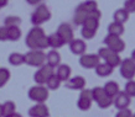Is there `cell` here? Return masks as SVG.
<instances>
[{
  "label": "cell",
  "instance_id": "obj_1",
  "mask_svg": "<svg viewBox=\"0 0 135 117\" xmlns=\"http://www.w3.org/2000/svg\"><path fill=\"white\" fill-rule=\"evenodd\" d=\"M25 45L30 49H40L45 51L49 48L47 36L45 35V31L41 26H33L30 30L26 37H25Z\"/></svg>",
  "mask_w": 135,
  "mask_h": 117
},
{
  "label": "cell",
  "instance_id": "obj_2",
  "mask_svg": "<svg viewBox=\"0 0 135 117\" xmlns=\"http://www.w3.org/2000/svg\"><path fill=\"white\" fill-rule=\"evenodd\" d=\"M51 11L45 4H38L35 11L31 14V24L33 26H41L47 21L51 20Z\"/></svg>",
  "mask_w": 135,
  "mask_h": 117
},
{
  "label": "cell",
  "instance_id": "obj_3",
  "mask_svg": "<svg viewBox=\"0 0 135 117\" xmlns=\"http://www.w3.org/2000/svg\"><path fill=\"white\" fill-rule=\"evenodd\" d=\"M46 63V53L40 49H30L25 54V64L38 68Z\"/></svg>",
  "mask_w": 135,
  "mask_h": 117
},
{
  "label": "cell",
  "instance_id": "obj_4",
  "mask_svg": "<svg viewBox=\"0 0 135 117\" xmlns=\"http://www.w3.org/2000/svg\"><path fill=\"white\" fill-rule=\"evenodd\" d=\"M50 90L46 88L45 85H35L32 88H30L27 96L30 100H32L33 102H46V100L49 99Z\"/></svg>",
  "mask_w": 135,
  "mask_h": 117
},
{
  "label": "cell",
  "instance_id": "obj_5",
  "mask_svg": "<svg viewBox=\"0 0 135 117\" xmlns=\"http://www.w3.org/2000/svg\"><path fill=\"white\" fill-rule=\"evenodd\" d=\"M52 74H55V68L45 63L44 65L38 67L35 74H33V80L37 85H45L47 79H49Z\"/></svg>",
  "mask_w": 135,
  "mask_h": 117
},
{
  "label": "cell",
  "instance_id": "obj_6",
  "mask_svg": "<svg viewBox=\"0 0 135 117\" xmlns=\"http://www.w3.org/2000/svg\"><path fill=\"white\" fill-rule=\"evenodd\" d=\"M103 42H104V46H107L108 48H110L112 51H114L117 53H122L125 49V42L122 40V36L108 33L104 37Z\"/></svg>",
  "mask_w": 135,
  "mask_h": 117
},
{
  "label": "cell",
  "instance_id": "obj_7",
  "mask_svg": "<svg viewBox=\"0 0 135 117\" xmlns=\"http://www.w3.org/2000/svg\"><path fill=\"white\" fill-rule=\"evenodd\" d=\"M119 70H120V75L127 79H134L135 77V62L131 58H124L122 59L120 64H119Z\"/></svg>",
  "mask_w": 135,
  "mask_h": 117
},
{
  "label": "cell",
  "instance_id": "obj_8",
  "mask_svg": "<svg viewBox=\"0 0 135 117\" xmlns=\"http://www.w3.org/2000/svg\"><path fill=\"white\" fill-rule=\"evenodd\" d=\"M92 104H93V100H92L90 89H82L77 100V107L81 111H88L92 107Z\"/></svg>",
  "mask_w": 135,
  "mask_h": 117
},
{
  "label": "cell",
  "instance_id": "obj_9",
  "mask_svg": "<svg viewBox=\"0 0 135 117\" xmlns=\"http://www.w3.org/2000/svg\"><path fill=\"white\" fill-rule=\"evenodd\" d=\"M99 62L100 59L98 54L94 53H83L82 56H79V65L84 69H94Z\"/></svg>",
  "mask_w": 135,
  "mask_h": 117
},
{
  "label": "cell",
  "instance_id": "obj_10",
  "mask_svg": "<svg viewBox=\"0 0 135 117\" xmlns=\"http://www.w3.org/2000/svg\"><path fill=\"white\" fill-rule=\"evenodd\" d=\"M56 32L58 33V36L61 37L65 45H68L71 41L74 38V33H73V27L71 26L68 22H63L57 27V31Z\"/></svg>",
  "mask_w": 135,
  "mask_h": 117
},
{
  "label": "cell",
  "instance_id": "obj_11",
  "mask_svg": "<svg viewBox=\"0 0 135 117\" xmlns=\"http://www.w3.org/2000/svg\"><path fill=\"white\" fill-rule=\"evenodd\" d=\"M29 116L30 117H49L50 110L46 106L45 102H36L33 106L29 109Z\"/></svg>",
  "mask_w": 135,
  "mask_h": 117
},
{
  "label": "cell",
  "instance_id": "obj_12",
  "mask_svg": "<svg viewBox=\"0 0 135 117\" xmlns=\"http://www.w3.org/2000/svg\"><path fill=\"white\" fill-rule=\"evenodd\" d=\"M130 102H131V97L129 95H127L124 91H122V90L113 97V105L115 106L117 110L127 109V107H129Z\"/></svg>",
  "mask_w": 135,
  "mask_h": 117
},
{
  "label": "cell",
  "instance_id": "obj_13",
  "mask_svg": "<svg viewBox=\"0 0 135 117\" xmlns=\"http://www.w3.org/2000/svg\"><path fill=\"white\" fill-rule=\"evenodd\" d=\"M86 79L81 75H76V77H71L67 81H65V86L70 90H81L86 88Z\"/></svg>",
  "mask_w": 135,
  "mask_h": 117
},
{
  "label": "cell",
  "instance_id": "obj_14",
  "mask_svg": "<svg viewBox=\"0 0 135 117\" xmlns=\"http://www.w3.org/2000/svg\"><path fill=\"white\" fill-rule=\"evenodd\" d=\"M68 47H70V51L72 54L74 56H82L83 53H86L87 51V45L83 40H79V38H73L68 43Z\"/></svg>",
  "mask_w": 135,
  "mask_h": 117
},
{
  "label": "cell",
  "instance_id": "obj_15",
  "mask_svg": "<svg viewBox=\"0 0 135 117\" xmlns=\"http://www.w3.org/2000/svg\"><path fill=\"white\" fill-rule=\"evenodd\" d=\"M56 70H55V74L57 75V78L62 83L67 81L71 78V74H72V69L68 64H58L56 67Z\"/></svg>",
  "mask_w": 135,
  "mask_h": 117
},
{
  "label": "cell",
  "instance_id": "obj_16",
  "mask_svg": "<svg viewBox=\"0 0 135 117\" xmlns=\"http://www.w3.org/2000/svg\"><path fill=\"white\" fill-rule=\"evenodd\" d=\"M113 70H114V68L110 67V65L108 64V63H105V62H99L98 64L95 65V68H94L95 74L100 78H107V77H109V75H112V74H113Z\"/></svg>",
  "mask_w": 135,
  "mask_h": 117
},
{
  "label": "cell",
  "instance_id": "obj_17",
  "mask_svg": "<svg viewBox=\"0 0 135 117\" xmlns=\"http://www.w3.org/2000/svg\"><path fill=\"white\" fill-rule=\"evenodd\" d=\"M87 17H88V12L83 9V6L81 4L78 5L76 10H74V15H73V22L77 26H82V24L84 22Z\"/></svg>",
  "mask_w": 135,
  "mask_h": 117
},
{
  "label": "cell",
  "instance_id": "obj_18",
  "mask_svg": "<svg viewBox=\"0 0 135 117\" xmlns=\"http://www.w3.org/2000/svg\"><path fill=\"white\" fill-rule=\"evenodd\" d=\"M47 42H49V48L52 49H58L65 46V42H63L61 37L58 36L57 32H53L51 35H49L47 36Z\"/></svg>",
  "mask_w": 135,
  "mask_h": 117
},
{
  "label": "cell",
  "instance_id": "obj_19",
  "mask_svg": "<svg viewBox=\"0 0 135 117\" xmlns=\"http://www.w3.org/2000/svg\"><path fill=\"white\" fill-rule=\"evenodd\" d=\"M46 63L53 68H56L58 64H61V54L58 53V51L52 49L49 53H46Z\"/></svg>",
  "mask_w": 135,
  "mask_h": 117
},
{
  "label": "cell",
  "instance_id": "obj_20",
  "mask_svg": "<svg viewBox=\"0 0 135 117\" xmlns=\"http://www.w3.org/2000/svg\"><path fill=\"white\" fill-rule=\"evenodd\" d=\"M103 89H104V93L110 97H114L120 91L119 84L117 81H107L105 84H104V86H103Z\"/></svg>",
  "mask_w": 135,
  "mask_h": 117
},
{
  "label": "cell",
  "instance_id": "obj_21",
  "mask_svg": "<svg viewBox=\"0 0 135 117\" xmlns=\"http://www.w3.org/2000/svg\"><path fill=\"white\" fill-rule=\"evenodd\" d=\"M129 16H130V14H129L124 8H120V9H117L114 11V14H113V20L124 25L128 20H129Z\"/></svg>",
  "mask_w": 135,
  "mask_h": 117
},
{
  "label": "cell",
  "instance_id": "obj_22",
  "mask_svg": "<svg viewBox=\"0 0 135 117\" xmlns=\"http://www.w3.org/2000/svg\"><path fill=\"white\" fill-rule=\"evenodd\" d=\"M9 63L12 65V67H19V65L25 64V54L19 52H12L10 53V56L8 58Z\"/></svg>",
  "mask_w": 135,
  "mask_h": 117
},
{
  "label": "cell",
  "instance_id": "obj_23",
  "mask_svg": "<svg viewBox=\"0 0 135 117\" xmlns=\"http://www.w3.org/2000/svg\"><path fill=\"white\" fill-rule=\"evenodd\" d=\"M104 62L108 63V64L110 65V67H113V68H117V67H119L120 62H122L120 53H117V52H114V51H110V53L105 57Z\"/></svg>",
  "mask_w": 135,
  "mask_h": 117
},
{
  "label": "cell",
  "instance_id": "obj_24",
  "mask_svg": "<svg viewBox=\"0 0 135 117\" xmlns=\"http://www.w3.org/2000/svg\"><path fill=\"white\" fill-rule=\"evenodd\" d=\"M125 31L124 28V25L120 24V22H117V21H113L108 25V33H112V35H117V36H122Z\"/></svg>",
  "mask_w": 135,
  "mask_h": 117
},
{
  "label": "cell",
  "instance_id": "obj_25",
  "mask_svg": "<svg viewBox=\"0 0 135 117\" xmlns=\"http://www.w3.org/2000/svg\"><path fill=\"white\" fill-rule=\"evenodd\" d=\"M61 84H62V81L57 78V75H56V74H52V75H51V77L47 79V81H46L45 86H46V88H47L49 90H53V91H55V90L60 89Z\"/></svg>",
  "mask_w": 135,
  "mask_h": 117
},
{
  "label": "cell",
  "instance_id": "obj_26",
  "mask_svg": "<svg viewBox=\"0 0 135 117\" xmlns=\"http://www.w3.org/2000/svg\"><path fill=\"white\" fill-rule=\"evenodd\" d=\"M22 36L21 33V30L19 26H11V27H8V40L9 41H19Z\"/></svg>",
  "mask_w": 135,
  "mask_h": 117
},
{
  "label": "cell",
  "instance_id": "obj_27",
  "mask_svg": "<svg viewBox=\"0 0 135 117\" xmlns=\"http://www.w3.org/2000/svg\"><path fill=\"white\" fill-rule=\"evenodd\" d=\"M1 110H3V117H8L10 113L16 111V105L12 101H5L4 104H1Z\"/></svg>",
  "mask_w": 135,
  "mask_h": 117
},
{
  "label": "cell",
  "instance_id": "obj_28",
  "mask_svg": "<svg viewBox=\"0 0 135 117\" xmlns=\"http://www.w3.org/2000/svg\"><path fill=\"white\" fill-rule=\"evenodd\" d=\"M95 104L98 105V107L99 109H108V107H110L112 105H113V97H110V96H108V95H103L99 100H97L95 101Z\"/></svg>",
  "mask_w": 135,
  "mask_h": 117
},
{
  "label": "cell",
  "instance_id": "obj_29",
  "mask_svg": "<svg viewBox=\"0 0 135 117\" xmlns=\"http://www.w3.org/2000/svg\"><path fill=\"white\" fill-rule=\"evenodd\" d=\"M10 70L8 68H0V88H3L8 84V81L10 80Z\"/></svg>",
  "mask_w": 135,
  "mask_h": 117
},
{
  "label": "cell",
  "instance_id": "obj_30",
  "mask_svg": "<svg viewBox=\"0 0 135 117\" xmlns=\"http://www.w3.org/2000/svg\"><path fill=\"white\" fill-rule=\"evenodd\" d=\"M82 26H84V27H87V28H90V30H94V31H97L98 27H99V20L94 19V17L88 16L86 20H84V22L82 24Z\"/></svg>",
  "mask_w": 135,
  "mask_h": 117
},
{
  "label": "cell",
  "instance_id": "obj_31",
  "mask_svg": "<svg viewBox=\"0 0 135 117\" xmlns=\"http://www.w3.org/2000/svg\"><path fill=\"white\" fill-rule=\"evenodd\" d=\"M21 24V19L19 16H14V15H10V16H6L4 20V26L6 27H11V26H20Z\"/></svg>",
  "mask_w": 135,
  "mask_h": 117
},
{
  "label": "cell",
  "instance_id": "obj_32",
  "mask_svg": "<svg viewBox=\"0 0 135 117\" xmlns=\"http://www.w3.org/2000/svg\"><path fill=\"white\" fill-rule=\"evenodd\" d=\"M123 91L130 97H135V80H133V79L128 80Z\"/></svg>",
  "mask_w": 135,
  "mask_h": 117
},
{
  "label": "cell",
  "instance_id": "obj_33",
  "mask_svg": "<svg viewBox=\"0 0 135 117\" xmlns=\"http://www.w3.org/2000/svg\"><path fill=\"white\" fill-rule=\"evenodd\" d=\"M90 93H92V100H93L94 102H95L97 100H99L103 95H105L103 86H95V88H93V89H90Z\"/></svg>",
  "mask_w": 135,
  "mask_h": 117
},
{
  "label": "cell",
  "instance_id": "obj_34",
  "mask_svg": "<svg viewBox=\"0 0 135 117\" xmlns=\"http://www.w3.org/2000/svg\"><path fill=\"white\" fill-rule=\"evenodd\" d=\"M81 5H82L83 9H84L88 14H89L90 11L95 10V9H98V4H97V1H95V0H86V1L81 3Z\"/></svg>",
  "mask_w": 135,
  "mask_h": 117
},
{
  "label": "cell",
  "instance_id": "obj_35",
  "mask_svg": "<svg viewBox=\"0 0 135 117\" xmlns=\"http://www.w3.org/2000/svg\"><path fill=\"white\" fill-rule=\"evenodd\" d=\"M95 35H97V31H94V30L87 28V27H84V26H82V28H81V36H82L84 40H92V38H94Z\"/></svg>",
  "mask_w": 135,
  "mask_h": 117
},
{
  "label": "cell",
  "instance_id": "obj_36",
  "mask_svg": "<svg viewBox=\"0 0 135 117\" xmlns=\"http://www.w3.org/2000/svg\"><path fill=\"white\" fill-rule=\"evenodd\" d=\"M123 8L125 9L129 14H134L135 12V0H125Z\"/></svg>",
  "mask_w": 135,
  "mask_h": 117
},
{
  "label": "cell",
  "instance_id": "obj_37",
  "mask_svg": "<svg viewBox=\"0 0 135 117\" xmlns=\"http://www.w3.org/2000/svg\"><path fill=\"white\" fill-rule=\"evenodd\" d=\"M133 116V112L130 110L128 109H122V110H118V112L115 115V117H131Z\"/></svg>",
  "mask_w": 135,
  "mask_h": 117
},
{
  "label": "cell",
  "instance_id": "obj_38",
  "mask_svg": "<svg viewBox=\"0 0 135 117\" xmlns=\"http://www.w3.org/2000/svg\"><path fill=\"white\" fill-rule=\"evenodd\" d=\"M0 41H1V42L9 41L8 40V27H6V26H1V27H0Z\"/></svg>",
  "mask_w": 135,
  "mask_h": 117
},
{
  "label": "cell",
  "instance_id": "obj_39",
  "mask_svg": "<svg viewBox=\"0 0 135 117\" xmlns=\"http://www.w3.org/2000/svg\"><path fill=\"white\" fill-rule=\"evenodd\" d=\"M41 1L42 0H26V3L29 5H38L41 4Z\"/></svg>",
  "mask_w": 135,
  "mask_h": 117
},
{
  "label": "cell",
  "instance_id": "obj_40",
  "mask_svg": "<svg viewBox=\"0 0 135 117\" xmlns=\"http://www.w3.org/2000/svg\"><path fill=\"white\" fill-rule=\"evenodd\" d=\"M8 117H22V115H21V113H19V112H16V111H15V112L10 113V115H9Z\"/></svg>",
  "mask_w": 135,
  "mask_h": 117
},
{
  "label": "cell",
  "instance_id": "obj_41",
  "mask_svg": "<svg viewBox=\"0 0 135 117\" xmlns=\"http://www.w3.org/2000/svg\"><path fill=\"white\" fill-rule=\"evenodd\" d=\"M8 5V0H0V8H4Z\"/></svg>",
  "mask_w": 135,
  "mask_h": 117
},
{
  "label": "cell",
  "instance_id": "obj_42",
  "mask_svg": "<svg viewBox=\"0 0 135 117\" xmlns=\"http://www.w3.org/2000/svg\"><path fill=\"white\" fill-rule=\"evenodd\" d=\"M130 58H131V59H133V61L135 62V48L133 49V52H131V57H130Z\"/></svg>",
  "mask_w": 135,
  "mask_h": 117
},
{
  "label": "cell",
  "instance_id": "obj_43",
  "mask_svg": "<svg viewBox=\"0 0 135 117\" xmlns=\"http://www.w3.org/2000/svg\"><path fill=\"white\" fill-rule=\"evenodd\" d=\"M0 117H3V110H1V104H0Z\"/></svg>",
  "mask_w": 135,
  "mask_h": 117
},
{
  "label": "cell",
  "instance_id": "obj_44",
  "mask_svg": "<svg viewBox=\"0 0 135 117\" xmlns=\"http://www.w3.org/2000/svg\"><path fill=\"white\" fill-rule=\"evenodd\" d=\"M131 117H135V113H133V116H131Z\"/></svg>",
  "mask_w": 135,
  "mask_h": 117
}]
</instances>
